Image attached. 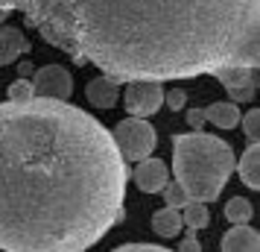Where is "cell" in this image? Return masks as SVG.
I'll list each match as a JSON object with an SVG mask.
<instances>
[{
	"label": "cell",
	"instance_id": "cell-1",
	"mask_svg": "<svg viewBox=\"0 0 260 252\" xmlns=\"http://www.w3.org/2000/svg\"><path fill=\"white\" fill-rule=\"evenodd\" d=\"M129 170L68 100L0 103V249L85 252L123 220Z\"/></svg>",
	"mask_w": 260,
	"mask_h": 252
},
{
	"label": "cell",
	"instance_id": "cell-2",
	"mask_svg": "<svg viewBox=\"0 0 260 252\" xmlns=\"http://www.w3.org/2000/svg\"><path fill=\"white\" fill-rule=\"evenodd\" d=\"M0 9L117 85L260 65V0H0Z\"/></svg>",
	"mask_w": 260,
	"mask_h": 252
},
{
	"label": "cell",
	"instance_id": "cell-3",
	"mask_svg": "<svg viewBox=\"0 0 260 252\" xmlns=\"http://www.w3.org/2000/svg\"><path fill=\"white\" fill-rule=\"evenodd\" d=\"M234 150L208 132H181L173 138V173L193 203H213L234 173Z\"/></svg>",
	"mask_w": 260,
	"mask_h": 252
},
{
	"label": "cell",
	"instance_id": "cell-4",
	"mask_svg": "<svg viewBox=\"0 0 260 252\" xmlns=\"http://www.w3.org/2000/svg\"><path fill=\"white\" fill-rule=\"evenodd\" d=\"M111 141L117 147V153L123 156V161H141V158L152 156L155 129L146 118H126L114 126Z\"/></svg>",
	"mask_w": 260,
	"mask_h": 252
},
{
	"label": "cell",
	"instance_id": "cell-5",
	"mask_svg": "<svg viewBox=\"0 0 260 252\" xmlns=\"http://www.w3.org/2000/svg\"><path fill=\"white\" fill-rule=\"evenodd\" d=\"M123 103L132 118H149L164 106V88L161 82H129Z\"/></svg>",
	"mask_w": 260,
	"mask_h": 252
},
{
	"label": "cell",
	"instance_id": "cell-6",
	"mask_svg": "<svg viewBox=\"0 0 260 252\" xmlns=\"http://www.w3.org/2000/svg\"><path fill=\"white\" fill-rule=\"evenodd\" d=\"M32 91H36V97H47V100H71L73 79L61 65H47V68L36 71Z\"/></svg>",
	"mask_w": 260,
	"mask_h": 252
},
{
	"label": "cell",
	"instance_id": "cell-7",
	"mask_svg": "<svg viewBox=\"0 0 260 252\" xmlns=\"http://www.w3.org/2000/svg\"><path fill=\"white\" fill-rule=\"evenodd\" d=\"M170 182V170L161 158H141L135 167V185L143 193H158L164 191V185Z\"/></svg>",
	"mask_w": 260,
	"mask_h": 252
},
{
	"label": "cell",
	"instance_id": "cell-8",
	"mask_svg": "<svg viewBox=\"0 0 260 252\" xmlns=\"http://www.w3.org/2000/svg\"><path fill=\"white\" fill-rule=\"evenodd\" d=\"M29 53V41L18 26H6L0 24V68L18 62V56Z\"/></svg>",
	"mask_w": 260,
	"mask_h": 252
},
{
	"label": "cell",
	"instance_id": "cell-9",
	"mask_svg": "<svg viewBox=\"0 0 260 252\" xmlns=\"http://www.w3.org/2000/svg\"><path fill=\"white\" fill-rule=\"evenodd\" d=\"M85 97H88V103L94 108H114V103L120 97V88L108 76H94L88 82V88H85Z\"/></svg>",
	"mask_w": 260,
	"mask_h": 252
},
{
	"label": "cell",
	"instance_id": "cell-10",
	"mask_svg": "<svg viewBox=\"0 0 260 252\" xmlns=\"http://www.w3.org/2000/svg\"><path fill=\"white\" fill-rule=\"evenodd\" d=\"M222 252H260V235L251 226H234L225 232Z\"/></svg>",
	"mask_w": 260,
	"mask_h": 252
},
{
	"label": "cell",
	"instance_id": "cell-11",
	"mask_svg": "<svg viewBox=\"0 0 260 252\" xmlns=\"http://www.w3.org/2000/svg\"><path fill=\"white\" fill-rule=\"evenodd\" d=\"M234 167L240 170L243 185H248L251 191H257L260 188V147L248 144V150L243 153V158H240V164H234Z\"/></svg>",
	"mask_w": 260,
	"mask_h": 252
},
{
	"label": "cell",
	"instance_id": "cell-12",
	"mask_svg": "<svg viewBox=\"0 0 260 252\" xmlns=\"http://www.w3.org/2000/svg\"><path fill=\"white\" fill-rule=\"evenodd\" d=\"M205 111V120L208 123H213V126H219V129H231V126H237L240 123V108H237V103H211L208 108H202Z\"/></svg>",
	"mask_w": 260,
	"mask_h": 252
},
{
	"label": "cell",
	"instance_id": "cell-13",
	"mask_svg": "<svg viewBox=\"0 0 260 252\" xmlns=\"http://www.w3.org/2000/svg\"><path fill=\"white\" fill-rule=\"evenodd\" d=\"M213 76L222 82V88H231V85H257L260 65H254V68H219Z\"/></svg>",
	"mask_w": 260,
	"mask_h": 252
},
{
	"label": "cell",
	"instance_id": "cell-14",
	"mask_svg": "<svg viewBox=\"0 0 260 252\" xmlns=\"http://www.w3.org/2000/svg\"><path fill=\"white\" fill-rule=\"evenodd\" d=\"M181 214H178V208H161V211H155L152 214V229L161 235V238H176L181 235Z\"/></svg>",
	"mask_w": 260,
	"mask_h": 252
},
{
	"label": "cell",
	"instance_id": "cell-15",
	"mask_svg": "<svg viewBox=\"0 0 260 252\" xmlns=\"http://www.w3.org/2000/svg\"><path fill=\"white\" fill-rule=\"evenodd\" d=\"M181 223L190 229V232H199L211 223V211H208V203H193L190 200L184 205V211H181Z\"/></svg>",
	"mask_w": 260,
	"mask_h": 252
},
{
	"label": "cell",
	"instance_id": "cell-16",
	"mask_svg": "<svg viewBox=\"0 0 260 252\" xmlns=\"http://www.w3.org/2000/svg\"><path fill=\"white\" fill-rule=\"evenodd\" d=\"M251 214H254V208H251V203L243 200V197H234V200H228V205H225V220H231L234 226L251 223Z\"/></svg>",
	"mask_w": 260,
	"mask_h": 252
},
{
	"label": "cell",
	"instance_id": "cell-17",
	"mask_svg": "<svg viewBox=\"0 0 260 252\" xmlns=\"http://www.w3.org/2000/svg\"><path fill=\"white\" fill-rule=\"evenodd\" d=\"M164 203L170 205V208H184V205L190 203V197H187V191L178 185V182H167L164 185Z\"/></svg>",
	"mask_w": 260,
	"mask_h": 252
},
{
	"label": "cell",
	"instance_id": "cell-18",
	"mask_svg": "<svg viewBox=\"0 0 260 252\" xmlns=\"http://www.w3.org/2000/svg\"><path fill=\"white\" fill-rule=\"evenodd\" d=\"M36 91H32V82L26 79V76H18L12 85H9V100L12 103H26V100H32Z\"/></svg>",
	"mask_w": 260,
	"mask_h": 252
},
{
	"label": "cell",
	"instance_id": "cell-19",
	"mask_svg": "<svg viewBox=\"0 0 260 252\" xmlns=\"http://www.w3.org/2000/svg\"><path fill=\"white\" fill-rule=\"evenodd\" d=\"M240 123H243V135L248 138V144H257V138H260V108H251L246 118H240Z\"/></svg>",
	"mask_w": 260,
	"mask_h": 252
},
{
	"label": "cell",
	"instance_id": "cell-20",
	"mask_svg": "<svg viewBox=\"0 0 260 252\" xmlns=\"http://www.w3.org/2000/svg\"><path fill=\"white\" fill-rule=\"evenodd\" d=\"M228 97H231V103H251L254 94H257V85H231V88H225Z\"/></svg>",
	"mask_w": 260,
	"mask_h": 252
},
{
	"label": "cell",
	"instance_id": "cell-21",
	"mask_svg": "<svg viewBox=\"0 0 260 252\" xmlns=\"http://www.w3.org/2000/svg\"><path fill=\"white\" fill-rule=\"evenodd\" d=\"M164 103L173 108V111H181V108L187 106V91H184V88H173L170 94H164Z\"/></svg>",
	"mask_w": 260,
	"mask_h": 252
},
{
	"label": "cell",
	"instance_id": "cell-22",
	"mask_svg": "<svg viewBox=\"0 0 260 252\" xmlns=\"http://www.w3.org/2000/svg\"><path fill=\"white\" fill-rule=\"evenodd\" d=\"M111 252H176V249H167V246H155V243H123Z\"/></svg>",
	"mask_w": 260,
	"mask_h": 252
},
{
	"label": "cell",
	"instance_id": "cell-23",
	"mask_svg": "<svg viewBox=\"0 0 260 252\" xmlns=\"http://www.w3.org/2000/svg\"><path fill=\"white\" fill-rule=\"evenodd\" d=\"M187 123L193 126V132H202V126H205V111H202V108L187 111Z\"/></svg>",
	"mask_w": 260,
	"mask_h": 252
},
{
	"label": "cell",
	"instance_id": "cell-24",
	"mask_svg": "<svg viewBox=\"0 0 260 252\" xmlns=\"http://www.w3.org/2000/svg\"><path fill=\"white\" fill-rule=\"evenodd\" d=\"M178 252H202V246H199V240L193 238V232H190L187 238L181 240V246H178Z\"/></svg>",
	"mask_w": 260,
	"mask_h": 252
},
{
	"label": "cell",
	"instance_id": "cell-25",
	"mask_svg": "<svg viewBox=\"0 0 260 252\" xmlns=\"http://www.w3.org/2000/svg\"><path fill=\"white\" fill-rule=\"evenodd\" d=\"M18 73H21V76H29V73H32V65H29V62H21Z\"/></svg>",
	"mask_w": 260,
	"mask_h": 252
},
{
	"label": "cell",
	"instance_id": "cell-26",
	"mask_svg": "<svg viewBox=\"0 0 260 252\" xmlns=\"http://www.w3.org/2000/svg\"><path fill=\"white\" fill-rule=\"evenodd\" d=\"M6 15H9V12H3V9H0V24H3V21H6Z\"/></svg>",
	"mask_w": 260,
	"mask_h": 252
}]
</instances>
